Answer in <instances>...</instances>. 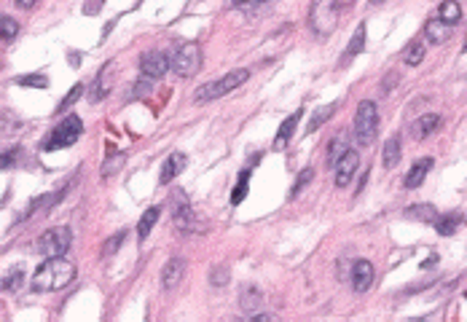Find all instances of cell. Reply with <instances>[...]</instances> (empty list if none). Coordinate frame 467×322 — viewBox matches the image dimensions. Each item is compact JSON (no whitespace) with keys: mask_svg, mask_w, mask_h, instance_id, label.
Wrapping results in <instances>:
<instances>
[{"mask_svg":"<svg viewBox=\"0 0 467 322\" xmlns=\"http://www.w3.org/2000/svg\"><path fill=\"white\" fill-rule=\"evenodd\" d=\"M158 218H161V207H158V204H156V207H148L138 223V239H148V234L154 231V226L158 223Z\"/></svg>","mask_w":467,"mask_h":322,"instance_id":"d6986e66","label":"cell"},{"mask_svg":"<svg viewBox=\"0 0 467 322\" xmlns=\"http://www.w3.org/2000/svg\"><path fill=\"white\" fill-rule=\"evenodd\" d=\"M373 279H376V269H373V263L371 261H355L352 263V290L355 293H365V290L373 285Z\"/></svg>","mask_w":467,"mask_h":322,"instance_id":"8fae6325","label":"cell"},{"mask_svg":"<svg viewBox=\"0 0 467 322\" xmlns=\"http://www.w3.org/2000/svg\"><path fill=\"white\" fill-rule=\"evenodd\" d=\"M357 170H360V153L346 148V151L333 161V180H336V186L346 188L352 183V177L357 175Z\"/></svg>","mask_w":467,"mask_h":322,"instance_id":"9c48e42d","label":"cell"},{"mask_svg":"<svg viewBox=\"0 0 467 322\" xmlns=\"http://www.w3.org/2000/svg\"><path fill=\"white\" fill-rule=\"evenodd\" d=\"M365 49V24H357V30H355V38L349 41V46H346L344 51V62H349V59H355L360 51Z\"/></svg>","mask_w":467,"mask_h":322,"instance_id":"484cf974","label":"cell"},{"mask_svg":"<svg viewBox=\"0 0 467 322\" xmlns=\"http://www.w3.org/2000/svg\"><path fill=\"white\" fill-rule=\"evenodd\" d=\"M17 84L19 86H46V78L43 75H22V78H17Z\"/></svg>","mask_w":467,"mask_h":322,"instance_id":"f35d334b","label":"cell"},{"mask_svg":"<svg viewBox=\"0 0 467 322\" xmlns=\"http://www.w3.org/2000/svg\"><path fill=\"white\" fill-rule=\"evenodd\" d=\"M14 164H17V151L0 153V170H8V167H14Z\"/></svg>","mask_w":467,"mask_h":322,"instance_id":"ab89813d","label":"cell"},{"mask_svg":"<svg viewBox=\"0 0 467 322\" xmlns=\"http://www.w3.org/2000/svg\"><path fill=\"white\" fill-rule=\"evenodd\" d=\"M400 137H390L387 142H384V167L387 170H395L400 164Z\"/></svg>","mask_w":467,"mask_h":322,"instance_id":"d4e9b609","label":"cell"},{"mask_svg":"<svg viewBox=\"0 0 467 322\" xmlns=\"http://www.w3.org/2000/svg\"><path fill=\"white\" fill-rule=\"evenodd\" d=\"M422 59H424V43H419V41H414V43H411V46L406 49V54H403V62L414 68V65H419Z\"/></svg>","mask_w":467,"mask_h":322,"instance_id":"83f0119b","label":"cell"},{"mask_svg":"<svg viewBox=\"0 0 467 322\" xmlns=\"http://www.w3.org/2000/svg\"><path fill=\"white\" fill-rule=\"evenodd\" d=\"M17 35H19V24H17V19L0 17V38H6V41H11V38H17Z\"/></svg>","mask_w":467,"mask_h":322,"instance_id":"4dcf8cb0","label":"cell"},{"mask_svg":"<svg viewBox=\"0 0 467 322\" xmlns=\"http://www.w3.org/2000/svg\"><path fill=\"white\" fill-rule=\"evenodd\" d=\"M167 70H170V57H167V54H161V51H148V54H142V59H140V73H142V78L158 81V78L167 75Z\"/></svg>","mask_w":467,"mask_h":322,"instance_id":"30bf717a","label":"cell"},{"mask_svg":"<svg viewBox=\"0 0 467 322\" xmlns=\"http://www.w3.org/2000/svg\"><path fill=\"white\" fill-rule=\"evenodd\" d=\"M73 279H75V263L68 261L65 255H57V258H46L38 266L30 285L35 293H54V290L68 288Z\"/></svg>","mask_w":467,"mask_h":322,"instance_id":"6da1fadb","label":"cell"},{"mask_svg":"<svg viewBox=\"0 0 467 322\" xmlns=\"http://www.w3.org/2000/svg\"><path fill=\"white\" fill-rule=\"evenodd\" d=\"M301 116H304V110L298 108V110H295L293 116H288V119L282 121V126H279L277 137H274V148H277V151H282V148L288 145V140L293 137V132H295V124L301 121Z\"/></svg>","mask_w":467,"mask_h":322,"instance_id":"2e32d148","label":"cell"},{"mask_svg":"<svg viewBox=\"0 0 467 322\" xmlns=\"http://www.w3.org/2000/svg\"><path fill=\"white\" fill-rule=\"evenodd\" d=\"M263 3H266V0H231V6L239 8V11H253V8H258Z\"/></svg>","mask_w":467,"mask_h":322,"instance_id":"8d00e7d4","label":"cell"},{"mask_svg":"<svg viewBox=\"0 0 467 322\" xmlns=\"http://www.w3.org/2000/svg\"><path fill=\"white\" fill-rule=\"evenodd\" d=\"M17 6H19V8H33L35 0H17Z\"/></svg>","mask_w":467,"mask_h":322,"instance_id":"60d3db41","label":"cell"},{"mask_svg":"<svg viewBox=\"0 0 467 322\" xmlns=\"http://www.w3.org/2000/svg\"><path fill=\"white\" fill-rule=\"evenodd\" d=\"M333 113H336V105H323V108H317L314 113H311V119L306 121V135H311V132H317L325 121L333 119Z\"/></svg>","mask_w":467,"mask_h":322,"instance_id":"cb8c5ba5","label":"cell"},{"mask_svg":"<svg viewBox=\"0 0 467 322\" xmlns=\"http://www.w3.org/2000/svg\"><path fill=\"white\" fill-rule=\"evenodd\" d=\"M148 94H151V81H148V78L132 86V100H135V97H138V100L140 97H148Z\"/></svg>","mask_w":467,"mask_h":322,"instance_id":"74e56055","label":"cell"},{"mask_svg":"<svg viewBox=\"0 0 467 322\" xmlns=\"http://www.w3.org/2000/svg\"><path fill=\"white\" fill-rule=\"evenodd\" d=\"M172 223L180 234H193V231H199V221H196V215H193V210H191V204H188V196H186L183 191H177L172 196Z\"/></svg>","mask_w":467,"mask_h":322,"instance_id":"ba28073f","label":"cell"},{"mask_svg":"<svg viewBox=\"0 0 467 322\" xmlns=\"http://www.w3.org/2000/svg\"><path fill=\"white\" fill-rule=\"evenodd\" d=\"M371 3H384V0H371Z\"/></svg>","mask_w":467,"mask_h":322,"instance_id":"b9f144b4","label":"cell"},{"mask_svg":"<svg viewBox=\"0 0 467 322\" xmlns=\"http://www.w3.org/2000/svg\"><path fill=\"white\" fill-rule=\"evenodd\" d=\"M462 6L457 3V0H446V3H440V8H438V19L440 22H446V24H457V22H462Z\"/></svg>","mask_w":467,"mask_h":322,"instance_id":"7402d4cb","label":"cell"},{"mask_svg":"<svg viewBox=\"0 0 467 322\" xmlns=\"http://www.w3.org/2000/svg\"><path fill=\"white\" fill-rule=\"evenodd\" d=\"M424 35H427L430 43H446L451 35V24H446V22H440V19L435 17L424 24Z\"/></svg>","mask_w":467,"mask_h":322,"instance_id":"e0dca14e","label":"cell"},{"mask_svg":"<svg viewBox=\"0 0 467 322\" xmlns=\"http://www.w3.org/2000/svg\"><path fill=\"white\" fill-rule=\"evenodd\" d=\"M406 218L422 221V223H433L435 218H438V210H435L433 204H411V207L406 210Z\"/></svg>","mask_w":467,"mask_h":322,"instance_id":"603a6c76","label":"cell"},{"mask_svg":"<svg viewBox=\"0 0 467 322\" xmlns=\"http://www.w3.org/2000/svg\"><path fill=\"white\" fill-rule=\"evenodd\" d=\"M438 124H440V116H435V113H427V116H422V119H416L414 124V137L416 140H427V137L433 135L435 129H438Z\"/></svg>","mask_w":467,"mask_h":322,"instance_id":"ffe728a7","label":"cell"},{"mask_svg":"<svg viewBox=\"0 0 467 322\" xmlns=\"http://www.w3.org/2000/svg\"><path fill=\"white\" fill-rule=\"evenodd\" d=\"M124 159H126V156H124V153H119V156H116V159H108V164H105V167H103V177H110V175H113V172H119V170H121Z\"/></svg>","mask_w":467,"mask_h":322,"instance_id":"d590c367","label":"cell"},{"mask_svg":"<svg viewBox=\"0 0 467 322\" xmlns=\"http://www.w3.org/2000/svg\"><path fill=\"white\" fill-rule=\"evenodd\" d=\"M81 94H84V86L81 84H75L73 86V89H70L68 94H65V100L59 102V105H57V113H65V110H68L70 105H73V102H78V97H81Z\"/></svg>","mask_w":467,"mask_h":322,"instance_id":"f546056e","label":"cell"},{"mask_svg":"<svg viewBox=\"0 0 467 322\" xmlns=\"http://www.w3.org/2000/svg\"><path fill=\"white\" fill-rule=\"evenodd\" d=\"M183 272H186V261L183 258H170L164 263V269H161V288L167 293L175 290L180 285V279H183Z\"/></svg>","mask_w":467,"mask_h":322,"instance_id":"4fadbf2b","label":"cell"},{"mask_svg":"<svg viewBox=\"0 0 467 322\" xmlns=\"http://www.w3.org/2000/svg\"><path fill=\"white\" fill-rule=\"evenodd\" d=\"M263 304V293L258 288H247L242 290V295H239V306H242L244 314H255Z\"/></svg>","mask_w":467,"mask_h":322,"instance_id":"44dd1931","label":"cell"},{"mask_svg":"<svg viewBox=\"0 0 467 322\" xmlns=\"http://www.w3.org/2000/svg\"><path fill=\"white\" fill-rule=\"evenodd\" d=\"M228 279H231V274H228L225 266H215V269L209 272V282H212V288H223V285H228Z\"/></svg>","mask_w":467,"mask_h":322,"instance_id":"1f68e13d","label":"cell"},{"mask_svg":"<svg viewBox=\"0 0 467 322\" xmlns=\"http://www.w3.org/2000/svg\"><path fill=\"white\" fill-rule=\"evenodd\" d=\"M81 135H84V121L78 119V116H68V119H62L54 126L52 135L43 140V151H62V148H70V145L78 142Z\"/></svg>","mask_w":467,"mask_h":322,"instance_id":"8992f818","label":"cell"},{"mask_svg":"<svg viewBox=\"0 0 467 322\" xmlns=\"http://www.w3.org/2000/svg\"><path fill=\"white\" fill-rule=\"evenodd\" d=\"M124 237H126V231H119L116 237H110L108 242L103 244V258H110L113 253H119V247H121Z\"/></svg>","mask_w":467,"mask_h":322,"instance_id":"836d02e7","label":"cell"},{"mask_svg":"<svg viewBox=\"0 0 467 322\" xmlns=\"http://www.w3.org/2000/svg\"><path fill=\"white\" fill-rule=\"evenodd\" d=\"M186 161H188V159H186V153H172V156H170V159H167V161L161 164V175H158V183H161V186H170L175 177H177L180 172L186 170Z\"/></svg>","mask_w":467,"mask_h":322,"instance_id":"5bb4252c","label":"cell"},{"mask_svg":"<svg viewBox=\"0 0 467 322\" xmlns=\"http://www.w3.org/2000/svg\"><path fill=\"white\" fill-rule=\"evenodd\" d=\"M22 282H24V272H22V269H11V272L3 277L0 288L6 290V293H17V290L22 288Z\"/></svg>","mask_w":467,"mask_h":322,"instance_id":"4316f807","label":"cell"},{"mask_svg":"<svg viewBox=\"0 0 467 322\" xmlns=\"http://www.w3.org/2000/svg\"><path fill=\"white\" fill-rule=\"evenodd\" d=\"M344 151H346L344 135H339L336 140H333V142H330V148H328V164H333V161H336V159H339V156H341Z\"/></svg>","mask_w":467,"mask_h":322,"instance_id":"e575fe53","label":"cell"},{"mask_svg":"<svg viewBox=\"0 0 467 322\" xmlns=\"http://www.w3.org/2000/svg\"><path fill=\"white\" fill-rule=\"evenodd\" d=\"M435 231L440 234V237H451V234H457V228L462 226V212H451V215H438L433 221Z\"/></svg>","mask_w":467,"mask_h":322,"instance_id":"ac0fdd59","label":"cell"},{"mask_svg":"<svg viewBox=\"0 0 467 322\" xmlns=\"http://www.w3.org/2000/svg\"><path fill=\"white\" fill-rule=\"evenodd\" d=\"M247 180H250V170L239 175V183H237L234 193H231V204H239L244 199V196H247Z\"/></svg>","mask_w":467,"mask_h":322,"instance_id":"d6a6232c","label":"cell"},{"mask_svg":"<svg viewBox=\"0 0 467 322\" xmlns=\"http://www.w3.org/2000/svg\"><path fill=\"white\" fill-rule=\"evenodd\" d=\"M73 244V231L68 226H54L46 234H40L38 242H35V253L43 255V258H57V255H65Z\"/></svg>","mask_w":467,"mask_h":322,"instance_id":"52a82bcc","label":"cell"},{"mask_svg":"<svg viewBox=\"0 0 467 322\" xmlns=\"http://www.w3.org/2000/svg\"><path fill=\"white\" fill-rule=\"evenodd\" d=\"M339 17H341L339 0H311L309 27L320 35V38H325V35H330L339 27Z\"/></svg>","mask_w":467,"mask_h":322,"instance_id":"3957f363","label":"cell"},{"mask_svg":"<svg viewBox=\"0 0 467 322\" xmlns=\"http://www.w3.org/2000/svg\"><path fill=\"white\" fill-rule=\"evenodd\" d=\"M430 170H433V159H419L414 167L408 170V175H406V183H403V186L408 188V191L419 188L422 183H424V177L430 175Z\"/></svg>","mask_w":467,"mask_h":322,"instance_id":"9a60e30c","label":"cell"},{"mask_svg":"<svg viewBox=\"0 0 467 322\" xmlns=\"http://www.w3.org/2000/svg\"><path fill=\"white\" fill-rule=\"evenodd\" d=\"M355 140L360 148H371L373 140L379 135V110H376V102L373 100H363L357 105V116H355Z\"/></svg>","mask_w":467,"mask_h":322,"instance_id":"7a4b0ae2","label":"cell"},{"mask_svg":"<svg viewBox=\"0 0 467 322\" xmlns=\"http://www.w3.org/2000/svg\"><path fill=\"white\" fill-rule=\"evenodd\" d=\"M113 70H116L113 62H105L103 70L97 73V78L91 84V102H103L110 94V89H113Z\"/></svg>","mask_w":467,"mask_h":322,"instance_id":"7c38bea8","label":"cell"},{"mask_svg":"<svg viewBox=\"0 0 467 322\" xmlns=\"http://www.w3.org/2000/svg\"><path fill=\"white\" fill-rule=\"evenodd\" d=\"M311 177H314V170H311V167H306V170L298 172V177H295V183H293V191H290V199H295V196H298L304 188L309 186Z\"/></svg>","mask_w":467,"mask_h":322,"instance_id":"f1b7e54d","label":"cell"},{"mask_svg":"<svg viewBox=\"0 0 467 322\" xmlns=\"http://www.w3.org/2000/svg\"><path fill=\"white\" fill-rule=\"evenodd\" d=\"M250 78V70H231L228 75L223 78H218V81H212V84H205L199 86L196 92H193V100L196 102H212V100H221L223 94L228 92H234V89H239Z\"/></svg>","mask_w":467,"mask_h":322,"instance_id":"277c9868","label":"cell"},{"mask_svg":"<svg viewBox=\"0 0 467 322\" xmlns=\"http://www.w3.org/2000/svg\"><path fill=\"white\" fill-rule=\"evenodd\" d=\"M170 68L180 75V78H193L202 70V46L196 41H186L180 43L175 54L170 57Z\"/></svg>","mask_w":467,"mask_h":322,"instance_id":"5b68a950","label":"cell"}]
</instances>
